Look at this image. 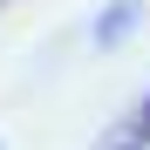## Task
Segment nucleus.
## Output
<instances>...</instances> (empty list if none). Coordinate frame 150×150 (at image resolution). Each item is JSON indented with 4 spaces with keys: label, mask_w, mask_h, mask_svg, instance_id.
Returning a JSON list of instances; mask_svg holds the SVG:
<instances>
[{
    "label": "nucleus",
    "mask_w": 150,
    "mask_h": 150,
    "mask_svg": "<svg viewBox=\"0 0 150 150\" xmlns=\"http://www.w3.org/2000/svg\"><path fill=\"white\" fill-rule=\"evenodd\" d=\"M143 143H150V96H143V103H137V109L103 137V150H143Z\"/></svg>",
    "instance_id": "obj_1"
},
{
    "label": "nucleus",
    "mask_w": 150,
    "mask_h": 150,
    "mask_svg": "<svg viewBox=\"0 0 150 150\" xmlns=\"http://www.w3.org/2000/svg\"><path fill=\"white\" fill-rule=\"evenodd\" d=\"M130 21H137V0H123V7H109V14H103V41L130 34Z\"/></svg>",
    "instance_id": "obj_2"
}]
</instances>
